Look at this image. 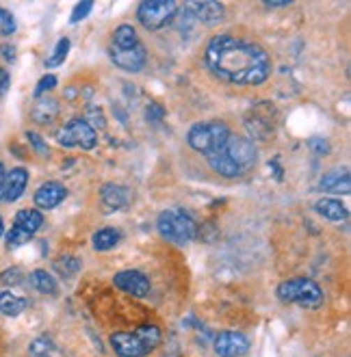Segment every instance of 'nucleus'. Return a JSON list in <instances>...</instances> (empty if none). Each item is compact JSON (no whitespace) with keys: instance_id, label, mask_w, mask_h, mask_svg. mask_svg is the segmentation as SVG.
I'll return each mask as SVG.
<instances>
[{"instance_id":"nucleus-21","label":"nucleus","mask_w":351,"mask_h":357,"mask_svg":"<svg viewBox=\"0 0 351 357\" xmlns=\"http://www.w3.org/2000/svg\"><path fill=\"white\" fill-rule=\"evenodd\" d=\"M57 115H59V104L52 98H41L33 109V119L37 123H50Z\"/></svg>"},{"instance_id":"nucleus-13","label":"nucleus","mask_w":351,"mask_h":357,"mask_svg":"<svg viewBox=\"0 0 351 357\" xmlns=\"http://www.w3.org/2000/svg\"><path fill=\"white\" fill-rule=\"evenodd\" d=\"M27 184H29V172L24 167H15L5 176V197L7 202H15L24 195L27 191Z\"/></svg>"},{"instance_id":"nucleus-2","label":"nucleus","mask_w":351,"mask_h":357,"mask_svg":"<svg viewBox=\"0 0 351 357\" xmlns=\"http://www.w3.org/2000/svg\"><path fill=\"white\" fill-rule=\"evenodd\" d=\"M160 342V329L156 325H139L135 331H117L111 335V347L119 357H146Z\"/></svg>"},{"instance_id":"nucleus-15","label":"nucleus","mask_w":351,"mask_h":357,"mask_svg":"<svg viewBox=\"0 0 351 357\" xmlns=\"http://www.w3.org/2000/svg\"><path fill=\"white\" fill-rule=\"evenodd\" d=\"M315 210L327 221H334V223H341L349 217L347 208L341 199H334V197H323L315 204Z\"/></svg>"},{"instance_id":"nucleus-31","label":"nucleus","mask_w":351,"mask_h":357,"mask_svg":"<svg viewBox=\"0 0 351 357\" xmlns=\"http://www.w3.org/2000/svg\"><path fill=\"white\" fill-rule=\"evenodd\" d=\"M57 87V76L52 74H46L44 78H39L37 87H35V98H41L46 91H52Z\"/></svg>"},{"instance_id":"nucleus-32","label":"nucleus","mask_w":351,"mask_h":357,"mask_svg":"<svg viewBox=\"0 0 351 357\" xmlns=\"http://www.w3.org/2000/svg\"><path fill=\"white\" fill-rule=\"evenodd\" d=\"M27 139H29V143L33 145V150L39 154V156H48L50 154V150H48V143L41 139L37 132H27Z\"/></svg>"},{"instance_id":"nucleus-6","label":"nucleus","mask_w":351,"mask_h":357,"mask_svg":"<svg viewBox=\"0 0 351 357\" xmlns=\"http://www.w3.org/2000/svg\"><path fill=\"white\" fill-rule=\"evenodd\" d=\"M174 0H146L137 7V20L146 31H160L176 17Z\"/></svg>"},{"instance_id":"nucleus-37","label":"nucleus","mask_w":351,"mask_h":357,"mask_svg":"<svg viewBox=\"0 0 351 357\" xmlns=\"http://www.w3.org/2000/svg\"><path fill=\"white\" fill-rule=\"evenodd\" d=\"M5 165L3 162H0V199H3L5 197Z\"/></svg>"},{"instance_id":"nucleus-10","label":"nucleus","mask_w":351,"mask_h":357,"mask_svg":"<svg viewBox=\"0 0 351 357\" xmlns=\"http://www.w3.org/2000/svg\"><path fill=\"white\" fill-rule=\"evenodd\" d=\"M113 284L115 288H119L121 292H126V295H133V297H146L150 292V280L143 275L141 271H119L117 275L113 278Z\"/></svg>"},{"instance_id":"nucleus-28","label":"nucleus","mask_w":351,"mask_h":357,"mask_svg":"<svg viewBox=\"0 0 351 357\" xmlns=\"http://www.w3.org/2000/svg\"><path fill=\"white\" fill-rule=\"evenodd\" d=\"M31 236L33 234H29V232H24V229H20V227H11L9 232H7V247L9 249H15V247H22V245H27L29 241H31Z\"/></svg>"},{"instance_id":"nucleus-16","label":"nucleus","mask_w":351,"mask_h":357,"mask_svg":"<svg viewBox=\"0 0 351 357\" xmlns=\"http://www.w3.org/2000/svg\"><path fill=\"white\" fill-rule=\"evenodd\" d=\"M321 191L325 193H349V172L347 169H332V172H327L321 182Z\"/></svg>"},{"instance_id":"nucleus-4","label":"nucleus","mask_w":351,"mask_h":357,"mask_svg":"<svg viewBox=\"0 0 351 357\" xmlns=\"http://www.w3.org/2000/svg\"><path fill=\"white\" fill-rule=\"evenodd\" d=\"M228 137H230L228 126L219 119H215V121H200V123L191 126L187 141L195 152H200L204 156H211V154L223 150Z\"/></svg>"},{"instance_id":"nucleus-26","label":"nucleus","mask_w":351,"mask_h":357,"mask_svg":"<svg viewBox=\"0 0 351 357\" xmlns=\"http://www.w3.org/2000/svg\"><path fill=\"white\" fill-rule=\"evenodd\" d=\"M68 54H70V39L64 37V39L57 41L52 54L46 59V68H59V66H64V61L68 59Z\"/></svg>"},{"instance_id":"nucleus-1","label":"nucleus","mask_w":351,"mask_h":357,"mask_svg":"<svg viewBox=\"0 0 351 357\" xmlns=\"http://www.w3.org/2000/svg\"><path fill=\"white\" fill-rule=\"evenodd\" d=\"M209 72L230 85L256 87L271 74V56L254 41L234 35H215L204 52Z\"/></svg>"},{"instance_id":"nucleus-39","label":"nucleus","mask_w":351,"mask_h":357,"mask_svg":"<svg viewBox=\"0 0 351 357\" xmlns=\"http://www.w3.org/2000/svg\"><path fill=\"white\" fill-rule=\"evenodd\" d=\"M3 54H5V56H7L9 61H13V56H15V54H13V48H11V46H5V48H3Z\"/></svg>"},{"instance_id":"nucleus-14","label":"nucleus","mask_w":351,"mask_h":357,"mask_svg":"<svg viewBox=\"0 0 351 357\" xmlns=\"http://www.w3.org/2000/svg\"><path fill=\"white\" fill-rule=\"evenodd\" d=\"M193 15L204 24H217L223 20L225 7L221 3H213V0H204V3H193L191 5Z\"/></svg>"},{"instance_id":"nucleus-17","label":"nucleus","mask_w":351,"mask_h":357,"mask_svg":"<svg viewBox=\"0 0 351 357\" xmlns=\"http://www.w3.org/2000/svg\"><path fill=\"white\" fill-rule=\"evenodd\" d=\"M206 158H209L211 169L215 174H219L221 178H239V176H243V172L230 160V156L225 154L223 150H219V152H215L211 156H206Z\"/></svg>"},{"instance_id":"nucleus-35","label":"nucleus","mask_w":351,"mask_h":357,"mask_svg":"<svg viewBox=\"0 0 351 357\" xmlns=\"http://www.w3.org/2000/svg\"><path fill=\"white\" fill-rule=\"evenodd\" d=\"M163 117H165V109L160 107V104H150V107H148V119L160 121Z\"/></svg>"},{"instance_id":"nucleus-5","label":"nucleus","mask_w":351,"mask_h":357,"mask_svg":"<svg viewBox=\"0 0 351 357\" xmlns=\"http://www.w3.org/2000/svg\"><path fill=\"white\" fill-rule=\"evenodd\" d=\"M278 299L282 303H297L306 310H319L323 305V290L308 278H293L278 286Z\"/></svg>"},{"instance_id":"nucleus-40","label":"nucleus","mask_w":351,"mask_h":357,"mask_svg":"<svg viewBox=\"0 0 351 357\" xmlns=\"http://www.w3.org/2000/svg\"><path fill=\"white\" fill-rule=\"evenodd\" d=\"M5 234V223H3V217H0V236Z\"/></svg>"},{"instance_id":"nucleus-36","label":"nucleus","mask_w":351,"mask_h":357,"mask_svg":"<svg viewBox=\"0 0 351 357\" xmlns=\"http://www.w3.org/2000/svg\"><path fill=\"white\" fill-rule=\"evenodd\" d=\"M9 82H11L9 72H7L5 68H0V98H3V96L9 91Z\"/></svg>"},{"instance_id":"nucleus-9","label":"nucleus","mask_w":351,"mask_h":357,"mask_svg":"<svg viewBox=\"0 0 351 357\" xmlns=\"http://www.w3.org/2000/svg\"><path fill=\"white\" fill-rule=\"evenodd\" d=\"M109 56L124 72H141L143 66H146V61H148V52H146V48H143V44H139L135 48H113L111 46Z\"/></svg>"},{"instance_id":"nucleus-23","label":"nucleus","mask_w":351,"mask_h":357,"mask_svg":"<svg viewBox=\"0 0 351 357\" xmlns=\"http://www.w3.org/2000/svg\"><path fill=\"white\" fill-rule=\"evenodd\" d=\"M31 284L37 292H41V295H57V282L44 268H37L31 273Z\"/></svg>"},{"instance_id":"nucleus-18","label":"nucleus","mask_w":351,"mask_h":357,"mask_svg":"<svg viewBox=\"0 0 351 357\" xmlns=\"http://www.w3.org/2000/svg\"><path fill=\"white\" fill-rule=\"evenodd\" d=\"M100 199L107 206V210H121L128 204V193L119 184H105L100 191Z\"/></svg>"},{"instance_id":"nucleus-24","label":"nucleus","mask_w":351,"mask_h":357,"mask_svg":"<svg viewBox=\"0 0 351 357\" xmlns=\"http://www.w3.org/2000/svg\"><path fill=\"white\" fill-rule=\"evenodd\" d=\"M119 238H121V234L117 232V229H113V227L98 229V232L91 236L96 251H109V249H113L119 243Z\"/></svg>"},{"instance_id":"nucleus-34","label":"nucleus","mask_w":351,"mask_h":357,"mask_svg":"<svg viewBox=\"0 0 351 357\" xmlns=\"http://www.w3.org/2000/svg\"><path fill=\"white\" fill-rule=\"evenodd\" d=\"M308 145H311L313 154H317V156H325L329 152V143L321 137H313L311 141H308Z\"/></svg>"},{"instance_id":"nucleus-12","label":"nucleus","mask_w":351,"mask_h":357,"mask_svg":"<svg viewBox=\"0 0 351 357\" xmlns=\"http://www.w3.org/2000/svg\"><path fill=\"white\" fill-rule=\"evenodd\" d=\"M68 197V188L61 182H44L35 193V206L41 210H52Z\"/></svg>"},{"instance_id":"nucleus-38","label":"nucleus","mask_w":351,"mask_h":357,"mask_svg":"<svg viewBox=\"0 0 351 357\" xmlns=\"http://www.w3.org/2000/svg\"><path fill=\"white\" fill-rule=\"evenodd\" d=\"M267 9H278V7H288V3H264Z\"/></svg>"},{"instance_id":"nucleus-8","label":"nucleus","mask_w":351,"mask_h":357,"mask_svg":"<svg viewBox=\"0 0 351 357\" xmlns=\"http://www.w3.org/2000/svg\"><path fill=\"white\" fill-rule=\"evenodd\" d=\"M223 152L230 156V160L239 167L243 174L256 165V145L252 139H247V137L230 135L223 145Z\"/></svg>"},{"instance_id":"nucleus-19","label":"nucleus","mask_w":351,"mask_h":357,"mask_svg":"<svg viewBox=\"0 0 351 357\" xmlns=\"http://www.w3.org/2000/svg\"><path fill=\"white\" fill-rule=\"evenodd\" d=\"M41 225H44V217H41V213L35 208L20 210V213L15 215V227L24 229V232H29V234H35Z\"/></svg>"},{"instance_id":"nucleus-3","label":"nucleus","mask_w":351,"mask_h":357,"mask_svg":"<svg viewBox=\"0 0 351 357\" xmlns=\"http://www.w3.org/2000/svg\"><path fill=\"white\" fill-rule=\"evenodd\" d=\"M156 227H158V234L165 241H172L176 245H187L197 234V225H195L193 217L187 213V210H182L178 206L163 210L156 219Z\"/></svg>"},{"instance_id":"nucleus-25","label":"nucleus","mask_w":351,"mask_h":357,"mask_svg":"<svg viewBox=\"0 0 351 357\" xmlns=\"http://www.w3.org/2000/svg\"><path fill=\"white\" fill-rule=\"evenodd\" d=\"M80 260L76 256H61L54 260V271L59 273L61 278H74L76 273L80 271Z\"/></svg>"},{"instance_id":"nucleus-22","label":"nucleus","mask_w":351,"mask_h":357,"mask_svg":"<svg viewBox=\"0 0 351 357\" xmlns=\"http://www.w3.org/2000/svg\"><path fill=\"white\" fill-rule=\"evenodd\" d=\"M139 44H141V41L137 37V31L130 24H121V26L115 29V33H113V44H111L113 48H135Z\"/></svg>"},{"instance_id":"nucleus-30","label":"nucleus","mask_w":351,"mask_h":357,"mask_svg":"<svg viewBox=\"0 0 351 357\" xmlns=\"http://www.w3.org/2000/svg\"><path fill=\"white\" fill-rule=\"evenodd\" d=\"M13 33H15V17L7 9H0V35L7 37Z\"/></svg>"},{"instance_id":"nucleus-27","label":"nucleus","mask_w":351,"mask_h":357,"mask_svg":"<svg viewBox=\"0 0 351 357\" xmlns=\"http://www.w3.org/2000/svg\"><path fill=\"white\" fill-rule=\"evenodd\" d=\"M54 351V344L50 338H46V335H41V338H35L33 344H31V355L33 357H50Z\"/></svg>"},{"instance_id":"nucleus-29","label":"nucleus","mask_w":351,"mask_h":357,"mask_svg":"<svg viewBox=\"0 0 351 357\" xmlns=\"http://www.w3.org/2000/svg\"><path fill=\"white\" fill-rule=\"evenodd\" d=\"M22 280H24L22 278V268H17V266L0 273V284H3V286H17V284H22Z\"/></svg>"},{"instance_id":"nucleus-7","label":"nucleus","mask_w":351,"mask_h":357,"mask_svg":"<svg viewBox=\"0 0 351 357\" xmlns=\"http://www.w3.org/2000/svg\"><path fill=\"white\" fill-rule=\"evenodd\" d=\"M59 143L64 148H82V150H94L98 145V132L94 126L82 119V117H72L64 128L59 130Z\"/></svg>"},{"instance_id":"nucleus-33","label":"nucleus","mask_w":351,"mask_h":357,"mask_svg":"<svg viewBox=\"0 0 351 357\" xmlns=\"http://www.w3.org/2000/svg\"><path fill=\"white\" fill-rule=\"evenodd\" d=\"M91 9H94V3H89V0H85V3H78V5L74 7V11H72L70 22L76 24V22H80V20H85V17L91 13Z\"/></svg>"},{"instance_id":"nucleus-11","label":"nucleus","mask_w":351,"mask_h":357,"mask_svg":"<svg viewBox=\"0 0 351 357\" xmlns=\"http://www.w3.org/2000/svg\"><path fill=\"white\" fill-rule=\"evenodd\" d=\"M213 349L219 357H243L250 351V340L239 331H221L215 338Z\"/></svg>"},{"instance_id":"nucleus-20","label":"nucleus","mask_w":351,"mask_h":357,"mask_svg":"<svg viewBox=\"0 0 351 357\" xmlns=\"http://www.w3.org/2000/svg\"><path fill=\"white\" fill-rule=\"evenodd\" d=\"M29 301L13 295V292H7L3 290L0 292V312L5 314V317H17V314H22L27 310Z\"/></svg>"}]
</instances>
